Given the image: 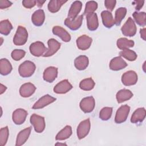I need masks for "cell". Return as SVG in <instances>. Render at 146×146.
I'll list each match as a JSON object with an SVG mask.
<instances>
[{
  "label": "cell",
  "mask_w": 146,
  "mask_h": 146,
  "mask_svg": "<svg viewBox=\"0 0 146 146\" xmlns=\"http://www.w3.org/2000/svg\"><path fill=\"white\" fill-rule=\"evenodd\" d=\"M30 123L33 125L35 132L37 133L42 132L45 128L44 118L43 116L35 113L33 114L30 117Z\"/></svg>",
  "instance_id": "277c9868"
},
{
  "label": "cell",
  "mask_w": 146,
  "mask_h": 146,
  "mask_svg": "<svg viewBox=\"0 0 146 146\" xmlns=\"http://www.w3.org/2000/svg\"><path fill=\"white\" fill-rule=\"evenodd\" d=\"M116 1L115 0H106L104 1V5L107 9L110 11H112L115 7Z\"/></svg>",
  "instance_id": "60d3db41"
},
{
  "label": "cell",
  "mask_w": 146,
  "mask_h": 146,
  "mask_svg": "<svg viewBox=\"0 0 146 146\" xmlns=\"http://www.w3.org/2000/svg\"><path fill=\"white\" fill-rule=\"evenodd\" d=\"M145 114L146 112L144 108H139L136 109L132 115L131 121L132 123L142 122L145 117Z\"/></svg>",
  "instance_id": "d4e9b609"
},
{
  "label": "cell",
  "mask_w": 146,
  "mask_h": 146,
  "mask_svg": "<svg viewBox=\"0 0 146 146\" xmlns=\"http://www.w3.org/2000/svg\"><path fill=\"white\" fill-rule=\"evenodd\" d=\"M31 131V127H29L26 128L19 132L17 135V139H16V146H20L25 144V143L28 139Z\"/></svg>",
  "instance_id": "44dd1931"
},
{
  "label": "cell",
  "mask_w": 146,
  "mask_h": 146,
  "mask_svg": "<svg viewBox=\"0 0 146 146\" xmlns=\"http://www.w3.org/2000/svg\"><path fill=\"white\" fill-rule=\"evenodd\" d=\"M82 7V3L79 1H74L68 11V18L70 19L74 20L77 17L80 11H81Z\"/></svg>",
  "instance_id": "d6986e66"
},
{
  "label": "cell",
  "mask_w": 146,
  "mask_h": 146,
  "mask_svg": "<svg viewBox=\"0 0 146 146\" xmlns=\"http://www.w3.org/2000/svg\"><path fill=\"white\" fill-rule=\"evenodd\" d=\"M110 68L113 71H118L127 66V63L121 56H116L111 59L110 63Z\"/></svg>",
  "instance_id": "2e32d148"
},
{
  "label": "cell",
  "mask_w": 146,
  "mask_h": 146,
  "mask_svg": "<svg viewBox=\"0 0 146 146\" xmlns=\"http://www.w3.org/2000/svg\"><path fill=\"white\" fill-rule=\"evenodd\" d=\"M48 48L45 54L43 55L44 57H49L55 54L60 47V43L55 39H50L47 42Z\"/></svg>",
  "instance_id": "4fadbf2b"
},
{
  "label": "cell",
  "mask_w": 146,
  "mask_h": 146,
  "mask_svg": "<svg viewBox=\"0 0 146 146\" xmlns=\"http://www.w3.org/2000/svg\"><path fill=\"white\" fill-rule=\"evenodd\" d=\"M130 111V107L128 105H123L117 110L115 121L117 124H120L124 122L128 116Z\"/></svg>",
  "instance_id": "5b68a950"
},
{
  "label": "cell",
  "mask_w": 146,
  "mask_h": 146,
  "mask_svg": "<svg viewBox=\"0 0 146 146\" xmlns=\"http://www.w3.org/2000/svg\"><path fill=\"white\" fill-rule=\"evenodd\" d=\"M133 17L139 26H144L146 25V14L145 12L138 13L135 11L133 13Z\"/></svg>",
  "instance_id": "e575fe53"
},
{
  "label": "cell",
  "mask_w": 146,
  "mask_h": 146,
  "mask_svg": "<svg viewBox=\"0 0 146 146\" xmlns=\"http://www.w3.org/2000/svg\"><path fill=\"white\" fill-rule=\"evenodd\" d=\"M6 89H7V87L1 83V87H0V94L1 95L3 92H5V91L6 90Z\"/></svg>",
  "instance_id": "bcb514c9"
},
{
  "label": "cell",
  "mask_w": 146,
  "mask_h": 146,
  "mask_svg": "<svg viewBox=\"0 0 146 146\" xmlns=\"http://www.w3.org/2000/svg\"><path fill=\"white\" fill-rule=\"evenodd\" d=\"M27 112L22 108H18L15 110L12 115L13 122L17 125H21L23 124L27 116Z\"/></svg>",
  "instance_id": "8fae6325"
},
{
  "label": "cell",
  "mask_w": 146,
  "mask_h": 146,
  "mask_svg": "<svg viewBox=\"0 0 146 146\" xmlns=\"http://www.w3.org/2000/svg\"><path fill=\"white\" fill-rule=\"evenodd\" d=\"M117 46L120 50L128 49L134 46V42L132 40H129L125 38H120L117 40Z\"/></svg>",
  "instance_id": "4dcf8cb0"
},
{
  "label": "cell",
  "mask_w": 146,
  "mask_h": 146,
  "mask_svg": "<svg viewBox=\"0 0 146 146\" xmlns=\"http://www.w3.org/2000/svg\"><path fill=\"white\" fill-rule=\"evenodd\" d=\"M122 34L126 36H134L137 31V28L136 25L131 17H129L125 23L123 25L121 28Z\"/></svg>",
  "instance_id": "3957f363"
},
{
  "label": "cell",
  "mask_w": 146,
  "mask_h": 146,
  "mask_svg": "<svg viewBox=\"0 0 146 146\" xmlns=\"http://www.w3.org/2000/svg\"><path fill=\"white\" fill-rule=\"evenodd\" d=\"M83 18V15H79L74 20L70 19V18H67L64 21V24L70 29L72 30H76L80 27L82 24Z\"/></svg>",
  "instance_id": "ac0fdd59"
},
{
  "label": "cell",
  "mask_w": 146,
  "mask_h": 146,
  "mask_svg": "<svg viewBox=\"0 0 146 146\" xmlns=\"http://www.w3.org/2000/svg\"><path fill=\"white\" fill-rule=\"evenodd\" d=\"M36 3L35 0H24L22 1L23 6L27 9H31L33 7Z\"/></svg>",
  "instance_id": "b9f144b4"
},
{
  "label": "cell",
  "mask_w": 146,
  "mask_h": 146,
  "mask_svg": "<svg viewBox=\"0 0 146 146\" xmlns=\"http://www.w3.org/2000/svg\"><path fill=\"white\" fill-rule=\"evenodd\" d=\"M89 60L87 56L80 55L74 60V65L78 70H84L88 66Z\"/></svg>",
  "instance_id": "484cf974"
},
{
  "label": "cell",
  "mask_w": 146,
  "mask_h": 146,
  "mask_svg": "<svg viewBox=\"0 0 146 146\" xmlns=\"http://www.w3.org/2000/svg\"><path fill=\"white\" fill-rule=\"evenodd\" d=\"M26 54V52L21 49H15L14 50L11 54V58L15 60H19L23 58Z\"/></svg>",
  "instance_id": "ab89813d"
},
{
  "label": "cell",
  "mask_w": 146,
  "mask_h": 146,
  "mask_svg": "<svg viewBox=\"0 0 146 146\" xmlns=\"http://www.w3.org/2000/svg\"><path fill=\"white\" fill-rule=\"evenodd\" d=\"M140 34L141 35V38L145 40V28L141 29L140 30Z\"/></svg>",
  "instance_id": "f6af8a7d"
},
{
  "label": "cell",
  "mask_w": 146,
  "mask_h": 146,
  "mask_svg": "<svg viewBox=\"0 0 146 146\" xmlns=\"http://www.w3.org/2000/svg\"><path fill=\"white\" fill-rule=\"evenodd\" d=\"M137 81V75L134 71H128L124 73L121 76V82L126 86L135 84Z\"/></svg>",
  "instance_id": "9c48e42d"
},
{
  "label": "cell",
  "mask_w": 146,
  "mask_h": 146,
  "mask_svg": "<svg viewBox=\"0 0 146 146\" xmlns=\"http://www.w3.org/2000/svg\"><path fill=\"white\" fill-rule=\"evenodd\" d=\"M12 66L10 62L6 58L1 59L0 60V72L2 75H7L11 72Z\"/></svg>",
  "instance_id": "83f0119b"
},
{
  "label": "cell",
  "mask_w": 146,
  "mask_h": 146,
  "mask_svg": "<svg viewBox=\"0 0 146 146\" xmlns=\"http://www.w3.org/2000/svg\"><path fill=\"white\" fill-rule=\"evenodd\" d=\"M66 2H67V1L51 0L48 3V9L51 13H56L60 10L61 6Z\"/></svg>",
  "instance_id": "f546056e"
},
{
  "label": "cell",
  "mask_w": 146,
  "mask_h": 146,
  "mask_svg": "<svg viewBox=\"0 0 146 146\" xmlns=\"http://www.w3.org/2000/svg\"><path fill=\"white\" fill-rule=\"evenodd\" d=\"M72 88V86L67 79H64L56 84L54 87V92L56 94H66Z\"/></svg>",
  "instance_id": "7c38bea8"
},
{
  "label": "cell",
  "mask_w": 146,
  "mask_h": 146,
  "mask_svg": "<svg viewBox=\"0 0 146 146\" xmlns=\"http://www.w3.org/2000/svg\"><path fill=\"white\" fill-rule=\"evenodd\" d=\"M52 33L58 36L63 41L68 42L71 40L70 34L63 27L58 26H54L52 28Z\"/></svg>",
  "instance_id": "ffe728a7"
},
{
  "label": "cell",
  "mask_w": 146,
  "mask_h": 146,
  "mask_svg": "<svg viewBox=\"0 0 146 146\" xmlns=\"http://www.w3.org/2000/svg\"><path fill=\"white\" fill-rule=\"evenodd\" d=\"M91 123L89 119H87L81 121L77 128V136L79 139L84 138L89 133Z\"/></svg>",
  "instance_id": "ba28073f"
},
{
  "label": "cell",
  "mask_w": 146,
  "mask_h": 146,
  "mask_svg": "<svg viewBox=\"0 0 146 146\" xmlns=\"http://www.w3.org/2000/svg\"><path fill=\"white\" fill-rule=\"evenodd\" d=\"M71 135V127L70 125H66L57 133L55 137V139L56 140H64L69 138Z\"/></svg>",
  "instance_id": "f1b7e54d"
},
{
  "label": "cell",
  "mask_w": 146,
  "mask_h": 146,
  "mask_svg": "<svg viewBox=\"0 0 146 146\" xmlns=\"http://www.w3.org/2000/svg\"><path fill=\"white\" fill-rule=\"evenodd\" d=\"M45 1H40V0H36V4L38 7H42L43 3L45 2Z\"/></svg>",
  "instance_id": "7dc6e473"
},
{
  "label": "cell",
  "mask_w": 146,
  "mask_h": 146,
  "mask_svg": "<svg viewBox=\"0 0 146 146\" xmlns=\"http://www.w3.org/2000/svg\"><path fill=\"white\" fill-rule=\"evenodd\" d=\"M119 54L121 56H123V58L129 61L135 60L137 56L136 53L135 51L129 49L123 50L120 51Z\"/></svg>",
  "instance_id": "d590c367"
},
{
  "label": "cell",
  "mask_w": 146,
  "mask_h": 146,
  "mask_svg": "<svg viewBox=\"0 0 146 146\" xmlns=\"http://www.w3.org/2000/svg\"><path fill=\"white\" fill-rule=\"evenodd\" d=\"M127 13V9L125 7H120L117 9L115 11V24L119 26L120 25L121 22L125 17Z\"/></svg>",
  "instance_id": "836d02e7"
},
{
  "label": "cell",
  "mask_w": 146,
  "mask_h": 146,
  "mask_svg": "<svg viewBox=\"0 0 146 146\" xmlns=\"http://www.w3.org/2000/svg\"><path fill=\"white\" fill-rule=\"evenodd\" d=\"M132 96V92L127 89H122L119 91L116 95V98L119 103L127 101L130 99Z\"/></svg>",
  "instance_id": "4316f807"
},
{
  "label": "cell",
  "mask_w": 146,
  "mask_h": 146,
  "mask_svg": "<svg viewBox=\"0 0 146 146\" xmlns=\"http://www.w3.org/2000/svg\"><path fill=\"white\" fill-rule=\"evenodd\" d=\"M13 29V26L8 19L3 20L0 22V33L5 35L10 34Z\"/></svg>",
  "instance_id": "d6a6232c"
},
{
  "label": "cell",
  "mask_w": 146,
  "mask_h": 146,
  "mask_svg": "<svg viewBox=\"0 0 146 146\" xmlns=\"http://www.w3.org/2000/svg\"><path fill=\"white\" fill-rule=\"evenodd\" d=\"M9 128L7 126L2 128L0 129V145L4 146L8 140L9 137Z\"/></svg>",
  "instance_id": "8d00e7d4"
},
{
  "label": "cell",
  "mask_w": 146,
  "mask_h": 146,
  "mask_svg": "<svg viewBox=\"0 0 146 146\" xmlns=\"http://www.w3.org/2000/svg\"><path fill=\"white\" fill-rule=\"evenodd\" d=\"M144 3V1H135L132 2L133 4L136 5L135 9L136 10H139L143 7Z\"/></svg>",
  "instance_id": "ee69618b"
},
{
  "label": "cell",
  "mask_w": 146,
  "mask_h": 146,
  "mask_svg": "<svg viewBox=\"0 0 146 146\" xmlns=\"http://www.w3.org/2000/svg\"><path fill=\"white\" fill-rule=\"evenodd\" d=\"M28 38V33L26 28L22 26H19L16 33L13 38V43L17 46L25 44Z\"/></svg>",
  "instance_id": "7a4b0ae2"
},
{
  "label": "cell",
  "mask_w": 146,
  "mask_h": 146,
  "mask_svg": "<svg viewBox=\"0 0 146 146\" xmlns=\"http://www.w3.org/2000/svg\"><path fill=\"white\" fill-rule=\"evenodd\" d=\"M56 100V98L51 96L48 94H46L39 99L33 105L32 108L33 109L35 110L43 108L47 105L54 102Z\"/></svg>",
  "instance_id": "30bf717a"
},
{
  "label": "cell",
  "mask_w": 146,
  "mask_h": 146,
  "mask_svg": "<svg viewBox=\"0 0 146 146\" xmlns=\"http://www.w3.org/2000/svg\"><path fill=\"white\" fill-rule=\"evenodd\" d=\"M45 19L44 12L42 9L36 10L32 15L31 21L36 26H42Z\"/></svg>",
  "instance_id": "7402d4cb"
},
{
  "label": "cell",
  "mask_w": 146,
  "mask_h": 146,
  "mask_svg": "<svg viewBox=\"0 0 146 146\" xmlns=\"http://www.w3.org/2000/svg\"><path fill=\"white\" fill-rule=\"evenodd\" d=\"M80 109L85 113H90L93 111L95 106V101L93 96L86 97L82 99L79 104Z\"/></svg>",
  "instance_id": "8992f818"
},
{
  "label": "cell",
  "mask_w": 146,
  "mask_h": 146,
  "mask_svg": "<svg viewBox=\"0 0 146 146\" xmlns=\"http://www.w3.org/2000/svg\"><path fill=\"white\" fill-rule=\"evenodd\" d=\"M36 67L35 64L30 60H26L20 64L18 68L19 75L23 78H29L35 72Z\"/></svg>",
  "instance_id": "6da1fadb"
},
{
  "label": "cell",
  "mask_w": 146,
  "mask_h": 146,
  "mask_svg": "<svg viewBox=\"0 0 146 146\" xmlns=\"http://www.w3.org/2000/svg\"><path fill=\"white\" fill-rule=\"evenodd\" d=\"M102 22L107 28H111L115 25V21L112 13L107 10L103 11L101 13Z\"/></svg>",
  "instance_id": "cb8c5ba5"
},
{
  "label": "cell",
  "mask_w": 146,
  "mask_h": 146,
  "mask_svg": "<svg viewBox=\"0 0 146 146\" xmlns=\"http://www.w3.org/2000/svg\"><path fill=\"white\" fill-rule=\"evenodd\" d=\"M92 42V39L90 36L86 35L80 36L76 39V45L79 49L82 50H86L90 48Z\"/></svg>",
  "instance_id": "9a60e30c"
},
{
  "label": "cell",
  "mask_w": 146,
  "mask_h": 146,
  "mask_svg": "<svg viewBox=\"0 0 146 146\" xmlns=\"http://www.w3.org/2000/svg\"><path fill=\"white\" fill-rule=\"evenodd\" d=\"M58 75V68L54 66H50L46 68L43 72V78L44 80L48 83L53 82Z\"/></svg>",
  "instance_id": "5bb4252c"
},
{
  "label": "cell",
  "mask_w": 146,
  "mask_h": 146,
  "mask_svg": "<svg viewBox=\"0 0 146 146\" xmlns=\"http://www.w3.org/2000/svg\"><path fill=\"white\" fill-rule=\"evenodd\" d=\"M87 25L90 31L96 30L99 26L98 15L96 13H93L86 15Z\"/></svg>",
  "instance_id": "603a6c76"
},
{
  "label": "cell",
  "mask_w": 146,
  "mask_h": 146,
  "mask_svg": "<svg viewBox=\"0 0 146 146\" xmlns=\"http://www.w3.org/2000/svg\"><path fill=\"white\" fill-rule=\"evenodd\" d=\"M112 108L109 107H106L103 108L99 113V117L102 120H108L112 115Z\"/></svg>",
  "instance_id": "74e56055"
},
{
  "label": "cell",
  "mask_w": 146,
  "mask_h": 146,
  "mask_svg": "<svg viewBox=\"0 0 146 146\" xmlns=\"http://www.w3.org/2000/svg\"><path fill=\"white\" fill-rule=\"evenodd\" d=\"M12 5V2L7 0H1L0 1V9H4L9 7Z\"/></svg>",
  "instance_id": "7bdbcfd3"
},
{
  "label": "cell",
  "mask_w": 146,
  "mask_h": 146,
  "mask_svg": "<svg viewBox=\"0 0 146 146\" xmlns=\"http://www.w3.org/2000/svg\"><path fill=\"white\" fill-rule=\"evenodd\" d=\"M95 82L91 78H86L82 80L79 83V87L84 91H90L95 86Z\"/></svg>",
  "instance_id": "1f68e13d"
},
{
  "label": "cell",
  "mask_w": 146,
  "mask_h": 146,
  "mask_svg": "<svg viewBox=\"0 0 146 146\" xmlns=\"http://www.w3.org/2000/svg\"><path fill=\"white\" fill-rule=\"evenodd\" d=\"M98 8V3L96 2L91 1H88L86 4V7L84 11V15L86 16L89 14H91L94 13V11Z\"/></svg>",
  "instance_id": "f35d334b"
},
{
  "label": "cell",
  "mask_w": 146,
  "mask_h": 146,
  "mask_svg": "<svg viewBox=\"0 0 146 146\" xmlns=\"http://www.w3.org/2000/svg\"><path fill=\"white\" fill-rule=\"evenodd\" d=\"M55 145H66V144L65 143H56Z\"/></svg>",
  "instance_id": "c3c4849f"
},
{
  "label": "cell",
  "mask_w": 146,
  "mask_h": 146,
  "mask_svg": "<svg viewBox=\"0 0 146 146\" xmlns=\"http://www.w3.org/2000/svg\"><path fill=\"white\" fill-rule=\"evenodd\" d=\"M1 44H2V42H3V39H2V38H1Z\"/></svg>",
  "instance_id": "681fc988"
},
{
  "label": "cell",
  "mask_w": 146,
  "mask_h": 146,
  "mask_svg": "<svg viewBox=\"0 0 146 146\" xmlns=\"http://www.w3.org/2000/svg\"><path fill=\"white\" fill-rule=\"evenodd\" d=\"M36 90L35 86L31 83H26L21 86L19 89V94L23 98L31 96Z\"/></svg>",
  "instance_id": "e0dca14e"
},
{
  "label": "cell",
  "mask_w": 146,
  "mask_h": 146,
  "mask_svg": "<svg viewBox=\"0 0 146 146\" xmlns=\"http://www.w3.org/2000/svg\"><path fill=\"white\" fill-rule=\"evenodd\" d=\"M29 49L30 53L35 56H40L43 55L47 51L44 44L40 41H36L31 43Z\"/></svg>",
  "instance_id": "52a82bcc"
}]
</instances>
